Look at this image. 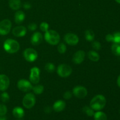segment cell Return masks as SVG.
Returning a JSON list of instances; mask_svg holds the SVG:
<instances>
[{
  "mask_svg": "<svg viewBox=\"0 0 120 120\" xmlns=\"http://www.w3.org/2000/svg\"><path fill=\"white\" fill-rule=\"evenodd\" d=\"M12 23L8 19L2 20L0 22V35H6L8 34L11 29Z\"/></svg>",
  "mask_w": 120,
  "mask_h": 120,
  "instance_id": "7",
  "label": "cell"
},
{
  "mask_svg": "<svg viewBox=\"0 0 120 120\" xmlns=\"http://www.w3.org/2000/svg\"><path fill=\"white\" fill-rule=\"evenodd\" d=\"M66 45L64 44L63 43H60L58 45V46H57V50H58L59 52L61 54L64 53L66 52Z\"/></svg>",
  "mask_w": 120,
  "mask_h": 120,
  "instance_id": "27",
  "label": "cell"
},
{
  "mask_svg": "<svg viewBox=\"0 0 120 120\" xmlns=\"http://www.w3.org/2000/svg\"><path fill=\"white\" fill-rule=\"evenodd\" d=\"M17 87L19 90L23 92H28L32 90L33 86L30 82L25 79H21L18 82Z\"/></svg>",
  "mask_w": 120,
  "mask_h": 120,
  "instance_id": "9",
  "label": "cell"
},
{
  "mask_svg": "<svg viewBox=\"0 0 120 120\" xmlns=\"http://www.w3.org/2000/svg\"><path fill=\"white\" fill-rule=\"evenodd\" d=\"M117 85L118 86V87H120V76L118 77V78H117Z\"/></svg>",
  "mask_w": 120,
  "mask_h": 120,
  "instance_id": "38",
  "label": "cell"
},
{
  "mask_svg": "<svg viewBox=\"0 0 120 120\" xmlns=\"http://www.w3.org/2000/svg\"><path fill=\"white\" fill-rule=\"evenodd\" d=\"M72 73V69L69 65L66 64H61L58 66L57 73L61 77H68Z\"/></svg>",
  "mask_w": 120,
  "mask_h": 120,
  "instance_id": "5",
  "label": "cell"
},
{
  "mask_svg": "<svg viewBox=\"0 0 120 120\" xmlns=\"http://www.w3.org/2000/svg\"><path fill=\"white\" fill-rule=\"evenodd\" d=\"M23 8H24V9H29L31 8L32 5L30 3H29V2H25V3H24V4L23 5Z\"/></svg>",
  "mask_w": 120,
  "mask_h": 120,
  "instance_id": "36",
  "label": "cell"
},
{
  "mask_svg": "<svg viewBox=\"0 0 120 120\" xmlns=\"http://www.w3.org/2000/svg\"><path fill=\"white\" fill-rule=\"evenodd\" d=\"M9 7L13 10H18L21 7V0H9L8 2Z\"/></svg>",
  "mask_w": 120,
  "mask_h": 120,
  "instance_id": "19",
  "label": "cell"
},
{
  "mask_svg": "<svg viewBox=\"0 0 120 120\" xmlns=\"http://www.w3.org/2000/svg\"><path fill=\"white\" fill-rule=\"evenodd\" d=\"M12 114L16 118L21 119L25 115V111L21 107H15L12 110Z\"/></svg>",
  "mask_w": 120,
  "mask_h": 120,
  "instance_id": "17",
  "label": "cell"
},
{
  "mask_svg": "<svg viewBox=\"0 0 120 120\" xmlns=\"http://www.w3.org/2000/svg\"><path fill=\"white\" fill-rule=\"evenodd\" d=\"M87 93L88 91L86 88L82 86H77L75 87L73 89V94L74 96L80 99L85 98L87 95Z\"/></svg>",
  "mask_w": 120,
  "mask_h": 120,
  "instance_id": "10",
  "label": "cell"
},
{
  "mask_svg": "<svg viewBox=\"0 0 120 120\" xmlns=\"http://www.w3.org/2000/svg\"><path fill=\"white\" fill-rule=\"evenodd\" d=\"M105 40L108 42H113V35H111V34H108V35H107L106 36H105Z\"/></svg>",
  "mask_w": 120,
  "mask_h": 120,
  "instance_id": "35",
  "label": "cell"
},
{
  "mask_svg": "<svg viewBox=\"0 0 120 120\" xmlns=\"http://www.w3.org/2000/svg\"><path fill=\"white\" fill-rule=\"evenodd\" d=\"M36 103V98L35 95L32 93L26 94L22 100L23 107L27 109H30L35 105Z\"/></svg>",
  "mask_w": 120,
  "mask_h": 120,
  "instance_id": "4",
  "label": "cell"
},
{
  "mask_svg": "<svg viewBox=\"0 0 120 120\" xmlns=\"http://www.w3.org/2000/svg\"><path fill=\"white\" fill-rule=\"evenodd\" d=\"M1 100L3 103H8L9 100V96L8 93H2L1 95Z\"/></svg>",
  "mask_w": 120,
  "mask_h": 120,
  "instance_id": "28",
  "label": "cell"
},
{
  "mask_svg": "<svg viewBox=\"0 0 120 120\" xmlns=\"http://www.w3.org/2000/svg\"><path fill=\"white\" fill-rule=\"evenodd\" d=\"M32 90L36 94H41L44 91V87L42 85H37L33 87Z\"/></svg>",
  "mask_w": 120,
  "mask_h": 120,
  "instance_id": "25",
  "label": "cell"
},
{
  "mask_svg": "<svg viewBox=\"0 0 120 120\" xmlns=\"http://www.w3.org/2000/svg\"><path fill=\"white\" fill-rule=\"evenodd\" d=\"M88 57L93 62H98L100 59L99 54L95 50H90L88 52Z\"/></svg>",
  "mask_w": 120,
  "mask_h": 120,
  "instance_id": "20",
  "label": "cell"
},
{
  "mask_svg": "<svg viewBox=\"0 0 120 120\" xmlns=\"http://www.w3.org/2000/svg\"><path fill=\"white\" fill-rule=\"evenodd\" d=\"M45 70L47 71H48L49 73H52L53 71H54V70H55V66L52 63H48L45 65Z\"/></svg>",
  "mask_w": 120,
  "mask_h": 120,
  "instance_id": "26",
  "label": "cell"
},
{
  "mask_svg": "<svg viewBox=\"0 0 120 120\" xmlns=\"http://www.w3.org/2000/svg\"><path fill=\"white\" fill-rule=\"evenodd\" d=\"M82 110L89 117H93L94 116V110L90 107L84 106L83 108V109H82Z\"/></svg>",
  "mask_w": 120,
  "mask_h": 120,
  "instance_id": "24",
  "label": "cell"
},
{
  "mask_svg": "<svg viewBox=\"0 0 120 120\" xmlns=\"http://www.w3.org/2000/svg\"><path fill=\"white\" fill-rule=\"evenodd\" d=\"M19 43L12 39H8L4 43V49L8 53H15L19 50Z\"/></svg>",
  "mask_w": 120,
  "mask_h": 120,
  "instance_id": "2",
  "label": "cell"
},
{
  "mask_svg": "<svg viewBox=\"0 0 120 120\" xmlns=\"http://www.w3.org/2000/svg\"><path fill=\"white\" fill-rule=\"evenodd\" d=\"M40 73L41 70L37 67H34L30 69V75H29V80L30 83L34 84L39 83L40 81Z\"/></svg>",
  "mask_w": 120,
  "mask_h": 120,
  "instance_id": "8",
  "label": "cell"
},
{
  "mask_svg": "<svg viewBox=\"0 0 120 120\" xmlns=\"http://www.w3.org/2000/svg\"><path fill=\"white\" fill-rule=\"evenodd\" d=\"M93 116L94 120H107V116L103 111H97Z\"/></svg>",
  "mask_w": 120,
  "mask_h": 120,
  "instance_id": "21",
  "label": "cell"
},
{
  "mask_svg": "<svg viewBox=\"0 0 120 120\" xmlns=\"http://www.w3.org/2000/svg\"><path fill=\"white\" fill-rule=\"evenodd\" d=\"M43 36L42 34L39 32H36L34 33L30 38V42L34 46H38L42 42Z\"/></svg>",
  "mask_w": 120,
  "mask_h": 120,
  "instance_id": "15",
  "label": "cell"
},
{
  "mask_svg": "<svg viewBox=\"0 0 120 120\" xmlns=\"http://www.w3.org/2000/svg\"><path fill=\"white\" fill-rule=\"evenodd\" d=\"M111 51L112 53L117 56H120V45L114 43L111 46Z\"/></svg>",
  "mask_w": 120,
  "mask_h": 120,
  "instance_id": "23",
  "label": "cell"
},
{
  "mask_svg": "<svg viewBox=\"0 0 120 120\" xmlns=\"http://www.w3.org/2000/svg\"><path fill=\"white\" fill-rule=\"evenodd\" d=\"M94 33L91 30H87L85 32V38L89 42H93L94 39Z\"/></svg>",
  "mask_w": 120,
  "mask_h": 120,
  "instance_id": "22",
  "label": "cell"
},
{
  "mask_svg": "<svg viewBox=\"0 0 120 120\" xmlns=\"http://www.w3.org/2000/svg\"><path fill=\"white\" fill-rule=\"evenodd\" d=\"M72 97V93L70 91H67L63 94V98L64 99L69 100Z\"/></svg>",
  "mask_w": 120,
  "mask_h": 120,
  "instance_id": "33",
  "label": "cell"
},
{
  "mask_svg": "<svg viewBox=\"0 0 120 120\" xmlns=\"http://www.w3.org/2000/svg\"><path fill=\"white\" fill-rule=\"evenodd\" d=\"M28 28L30 31H35L37 29V25L35 23H31L28 25Z\"/></svg>",
  "mask_w": 120,
  "mask_h": 120,
  "instance_id": "34",
  "label": "cell"
},
{
  "mask_svg": "<svg viewBox=\"0 0 120 120\" xmlns=\"http://www.w3.org/2000/svg\"><path fill=\"white\" fill-rule=\"evenodd\" d=\"M113 37L114 43L120 45V32H117L114 33L113 34Z\"/></svg>",
  "mask_w": 120,
  "mask_h": 120,
  "instance_id": "29",
  "label": "cell"
},
{
  "mask_svg": "<svg viewBox=\"0 0 120 120\" xmlns=\"http://www.w3.org/2000/svg\"></svg>",
  "mask_w": 120,
  "mask_h": 120,
  "instance_id": "42",
  "label": "cell"
},
{
  "mask_svg": "<svg viewBox=\"0 0 120 120\" xmlns=\"http://www.w3.org/2000/svg\"><path fill=\"white\" fill-rule=\"evenodd\" d=\"M27 32V29L24 26H16L12 29V34L15 37H23L25 36Z\"/></svg>",
  "mask_w": 120,
  "mask_h": 120,
  "instance_id": "14",
  "label": "cell"
},
{
  "mask_svg": "<svg viewBox=\"0 0 120 120\" xmlns=\"http://www.w3.org/2000/svg\"><path fill=\"white\" fill-rule=\"evenodd\" d=\"M64 41L70 46L76 45L79 42V37L76 34H72V33H68L66 34L64 37Z\"/></svg>",
  "mask_w": 120,
  "mask_h": 120,
  "instance_id": "11",
  "label": "cell"
},
{
  "mask_svg": "<svg viewBox=\"0 0 120 120\" xmlns=\"http://www.w3.org/2000/svg\"><path fill=\"white\" fill-rule=\"evenodd\" d=\"M107 100L103 95L98 94L94 96L90 103V107L94 111H101L106 105Z\"/></svg>",
  "mask_w": 120,
  "mask_h": 120,
  "instance_id": "1",
  "label": "cell"
},
{
  "mask_svg": "<svg viewBox=\"0 0 120 120\" xmlns=\"http://www.w3.org/2000/svg\"><path fill=\"white\" fill-rule=\"evenodd\" d=\"M25 14L22 11H18L15 12L14 16V20L15 23L17 24H21L25 20Z\"/></svg>",
  "mask_w": 120,
  "mask_h": 120,
  "instance_id": "18",
  "label": "cell"
},
{
  "mask_svg": "<svg viewBox=\"0 0 120 120\" xmlns=\"http://www.w3.org/2000/svg\"><path fill=\"white\" fill-rule=\"evenodd\" d=\"M25 59L29 62H34L37 59L38 52L33 48H27L23 52Z\"/></svg>",
  "mask_w": 120,
  "mask_h": 120,
  "instance_id": "6",
  "label": "cell"
},
{
  "mask_svg": "<svg viewBox=\"0 0 120 120\" xmlns=\"http://www.w3.org/2000/svg\"><path fill=\"white\" fill-rule=\"evenodd\" d=\"M85 56L86 53L83 50H78L74 54L73 56V62L75 64H81L84 61Z\"/></svg>",
  "mask_w": 120,
  "mask_h": 120,
  "instance_id": "12",
  "label": "cell"
},
{
  "mask_svg": "<svg viewBox=\"0 0 120 120\" xmlns=\"http://www.w3.org/2000/svg\"><path fill=\"white\" fill-rule=\"evenodd\" d=\"M44 38L48 43L52 45H58L60 39L59 34L54 30H48L45 32Z\"/></svg>",
  "mask_w": 120,
  "mask_h": 120,
  "instance_id": "3",
  "label": "cell"
},
{
  "mask_svg": "<svg viewBox=\"0 0 120 120\" xmlns=\"http://www.w3.org/2000/svg\"><path fill=\"white\" fill-rule=\"evenodd\" d=\"M49 24L47 22H43L40 25V29L43 32H46L47 30H49Z\"/></svg>",
  "mask_w": 120,
  "mask_h": 120,
  "instance_id": "30",
  "label": "cell"
},
{
  "mask_svg": "<svg viewBox=\"0 0 120 120\" xmlns=\"http://www.w3.org/2000/svg\"><path fill=\"white\" fill-rule=\"evenodd\" d=\"M0 120H7V118L4 116H0Z\"/></svg>",
  "mask_w": 120,
  "mask_h": 120,
  "instance_id": "39",
  "label": "cell"
},
{
  "mask_svg": "<svg viewBox=\"0 0 120 120\" xmlns=\"http://www.w3.org/2000/svg\"></svg>",
  "mask_w": 120,
  "mask_h": 120,
  "instance_id": "41",
  "label": "cell"
},
{
  "mask_svg": "<svg viewBox=\"0 0 120 120\" xmlns=\"http://www.w3.org/2000/svg\"><path fill=\"white\" fill-rule=\"evenodd\" d=\"M7 107L4 104H0V116H4L7 112Z\"/></svg>",
  "mask_w": 120,
  "mask_h": 120,
  "instance_id": "31",
  "label": "cell"
},
{
  "mask_svg": "<svg viewBox=\"0 0 120 120\" xmlns=\"http://www.w3.org/2000/svg\"><path fill=\"white\" fill-rule=\"evenodd\" d=\"M10 81L7 76L5 75H0V90L5 91L9 87Z\"/></svg>",
  "mask_w": 120,
  "mask_h": 120,
  "instance_id": "13",
  "label": "cell"
},
{
  "mask_svg": "<svg viewBox=\"0 0 120 120\" xmlns=\"http://www.w3.org/2000/svg\"><path fill=\"white\" fill-rule=\"evenodd\" d=\"M66 107V103L63 100H57L53 105V109L56 112H61Z\"/></svg>",
  "mask_w": 120,
  "mask_h": 120,
  "instance_id": "16",
  "label": "cell"
},
{
  "mask_svg": "<svg viewBox=\"0 0 120 120\" xmlns=\"http://www.w3.org/2000/svg\"><path fill=\"white\" fill-rule=\"evenodd\" d=\"M52 111V109L49 107H46L45 109V112H46V113H50Z\"/></svg>",
  "mask_w": 120,
  "mask_h": 120,
  "instance_id": "37",
  "label": "cell"
},
{
  "mask_svg": "<svg viewBox=\"0 0 120 120\" xmlns=\"http://www.w3.org/2000/svg\"><path fill=\"white\" fill-rule=\"evenodd\" d=\"M115 1H116V2H117V3L120 4V0H115Z\"/></svg>",
  "mask_w": 120,
  "mask_h": 120,
  "instance_id": "40",
  "label": "cell"
},
{
  "mask_svg": "<svg viewBox=\"0 0 120 120\" xmlns=\"http://www.w3.org/2000/svg\"><path fill=\"white\" fill-rule=\"evenodd\" d=\"M91 45H92V48L96 50H100L101 48V45L98 41H93Z\"/></svg>",
  "mask_w": 120,
  "mask_h": 120,
  "instance_id": "32",
  "label": "cell"
}]
</instances>
